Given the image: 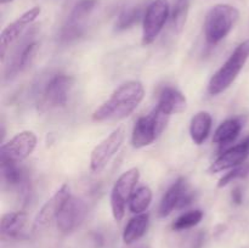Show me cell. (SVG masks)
Instances as JSON below:
<instances>
[{
    "mask_svg": "<svg viewBox=\"0 0 249 248\" xmlns=\"http://www.w3.org/2000/svg\"><path fill=\"white\" fill-rule=\"evenodd\" d=\"M145 97V88L139 80H129L117 88L109 99L92 113L94 122L121 121L130 116Z\"/></svg>",
    "mask_w": 249,
    "mask_h": 248,
    "instance_id": "cell-1",
    "label": "cell"
},
{
    "mask_svg": "<svg viewBox=\"0 0 249 248\" xmlns=\"http://www.w3.org/2000/svg\"><path fill=\"white\" fill-rule=\"evenodd\" d=\"M240 19V11L229 4H216L204 19V36L209 45H216L229 35Z\"/></svg>",
    "mask_w": 249,
    "mask_h": 248,
    "instance_id": "cell-2",
    "label": "cell"
},
{
    "mask_svg": "<svg viewBox=\"0 0 249 248\" xmlns=\"http://www.w3.org/2000/svg\"><path fill=\"white\" fill-rule=\"evenodd\" d=\"M249 58V39L241 43L233 50L226 62L216 71L211 78L208 84V92L212 96L221 94L225 91L236 80L241 71L245 67Z\"/></svg>",
    "mask_w": 249,
    "mask_h": 248,
    "instance_id": "cell-3",
    "label": "cell"
},
{
    "mask_svg": "<svg viewBox=\"0 0 249 248\" xmlns=\"http://www.w3.org/2000/svg\"><path fill=\"white\" fill-rule=\"evenodd\" d=\"M169 117L156 107L150 114L140 117L134 126L131 143L135 148H142L151 145L167 126Z\"/></svg>",
    "mask_w": 249,
    "mask_h": 248,
    "instance_id": "cell-4",
    "label": "cell"
},
{
    "mask_svg": "<svg viewBox=\"0 0 249 248\" xmlns=\"http://www.w3.org/2000/svg\"><path fill=\"white\" fill-rule=\"evenodd\" d=\"M140 177L138 168H130L124 172L114 182L111 192V209L114 220L121 221L125 214L126 202L135 191V186Z\"/></svg>",
    "mask_w": 249,
    "mask_h": 248,
    "instance_id": "cell-5",
    "label": "cell"
},
{
    "mask_svg": "<svg viewBox=\"0 0 249 248\" xmlns=\"http://www.w3.org/2000/svg\"><path fill=\"white\" fill-rule=\"evenodd\" d=\"M125 128L123 125L114 129L105 140L95 146L90 156V169L92 173H101L112 158L118 153L125 140Z\"/></svg>",
    "mask_w": 249,
    "mask_h": 248,
    "instance_id": "cell-6",
    "label": "cell"
},
{
    "mask_svg": "<svg viewBox=\"0 0 249 248\" xmlns=\"http://www.w3.org/2000/svg\"><path fill=\"white\" fill-rule=\"evenodd\" d=\"M170 15L168 0H153L146 9L142 22V44L150 45L162 32Z\"/></svg>",
    "mask_w": 249,
    "mask_h": 248,
    "instance_id": "cell-7",
    "label": "cell"
},
{
    "mask_svg": "<svg viewBox=\"0 0 249 248\" xmlns=\"http://www.w3.org/2000/svg\"><path fill=\"white\" fill-rule=\"evenodd\" d=\"M36 142L38 139L33 131L24 130L16 134L7 142L2 143L0 150V162L10 160L18 163L19 160H23L36 150Z\"/></svg>",
    "mask_w": 249,
    "mask_h": 248,
    "instance_id": "cell-8",
    "label": "cell"
},
{
    "mask_svg": "<svg viewBox=\"0 0 249 248\" xmlns=\"http://www.w3.org/2000/svg\"><path fill=\"white\" fill-rule=\"evenodd\" d=\"M192 201H194V194L187 187L186 180L180 177L164 194L158 208V214L160 218H165L174 209L185 208L191 204Z\"/></svg>",
    "mask_w": 249,
    "mask_h": 248,
    "instance_id": "cell-9",
    "label": "cell"
},
{
    "mask_svg": "<svg viewBox=\"0 0 249 248\" xmlns=\"http://www.w3.org/2000/svg\"><path fill=\"white\" fill-rule=\"evenodd\" d=\"M73 84L74 79L71 75H53L44 88L43 104L46 107H63L67 104Z\"/></svg>",
    "mask_w": 249,
    "mask_h": 248,
    "instance_id": "cell-10",
    "label": "cell"
},
{
    "mask_svg": "<svg viewBox=\"0 0 249 248\" xmlns=\"http://www.w3.org/2000/svg\"><path fill=\"white\" fill-rule=\"evenodd\" d=\"M40 12L41 9L39 6L32 7V9H29L28 11L22 14L18 18L15 19L14 22L7 24L2 29L1 34H0V56H1V61H4L9 46L22 35L24 29L29 24H32L36 21V17H39V15H40Z\"/></svg>",
    "mask_w": 249,
    "mask_h": 248,
    "instance_id": "cell-11",
    "label": "cell"
},
{
    "mask_svg": "<svg viewBox=\"0 0 249 248\" xmlns=\"http://www.w3.org/2000/svg\"><path fill=\"white\" fill-rule=\"evenodd\" d=\"M85 214H87V207L84 202L77 197L70 196L56 219L58 230L63 233L72 232L84 220Z\"/></svg>",
    "mask_w": 249,
    "mask_h": 248,
    "instance_id": "cell-12",
    "label": "cell"
},
{
    "mask_svg": "<svg viewBox=\"0 0 249 248\" xmlns=\"http://www.w3.org/2000/svg\"><path fill=\"white\" fill-rule=\"evenodd\" d=\"M249 156V136L246 138L238 145L230 147L229 150H226L225 152L221 153L214 163H212V165L209 167L208 172L211 174L214 173L223 172V170L228 169H233L236 167H240V165L245 164L246 159Z\"/></svg>",
    "mask_w": 249,
    "mask_h": 248,
    "instance_id": "cell-13",
    "label": "cell"
},
{
    "mask_svg": "<svg viewBox=\"0 0 249 248\" xmlns=\"http://www.w3.org/2000/svg\"><path fill=\"white\" fill-rule=\"evenodd\" d=\"M70 186L67 184H63L48 201L44 203L39 213L36 214V228H43L50 224L53 219H57L58 214L62 211L63 206L70 198Z\"/></svg>",
    "mask_w": 249,
    "mask_h": 248,
    "instance_id": "cell-14",
    "label": "cell"
},
{
    "mask_svg": "<svg viewBox=\"0 0 249 248\" xmlns=\"http://www.w3.org/2000/svg\"><path fill=\"white\" fill-rule=\"evenodd\" d=\"M157 107L168 116L182 113L187 107V100L178 89L173 87H165L160 91Z\"/></svg>",
    "mask_w": 249,
    "mask_h": 248,
    "instance_id": "cell-15",
    "label": "cell"
},
{
    "mask_svg": "<svg viewBox=\"0 0 249 248\" xmlns=\"http://www.w3.org/2000/svg\"><path fill=\"white\" fill-rule=\"evenodd\" d=\"M27 214L24 212H10L4 214L0 221L1 235L9 238H19L27 225Z\"/></svg>",
    "mask_w": 249,
    "mask_h": 248,
    "instance_id": "cell-16",
    "label": "cell"
},
{
    "mask_svg": "<svg viewBox=\"0 0 249 248\" xmlns=\"http://www.w3.org/2000/svg\"><path fill=\"white\" fill-rule=\"evenodd\" d=\"M212 116L206 111L195 114L190 123V135L196 145H202L208 138L212 129Z\"/></svg>",
    "mask_w": 249,
    "mask_h": 248,
    "instance_id": "cell-17",
    "label": "cell"
},
{
    "mask_svg": "<svg viewBox=\"0 0 249 248\" xmlns=\"http://www.w3.org/2000/svg\"><path fill=\"white\" fill-rule=\"evenodd\" d=\"M150 225V215L146 213L136 214L134 218L126 224L125 229L123 231V242L125 245H131L140 240L147 231Z\"/></svg>",
    "mask_w": 249,
    "mask_h": 248,
    "instance_id": "cell-18",
    "label": "cell"
},
{
    "mask_svg": "<svg viewBox=\"0 0 249 248\" xmlns=\"http://www.w3.org/2000/svg\"><path fill=\"white\" fill-rule=\"evenodd\" d=\"M242 122L238 118L226 119L216 128L213 136V142L220 146L229 145L237 139L241 130H242Z\"/></svg>",
    "mask_w": 249,
    "mask_h": 248,
    "instance_id": "cell-19",
    "label": "cell"
},
{
    "mask_svg": "<svg viewBox=\"0 0 249 248\" xmlns=\"http://www.w3.org/2000/svg\"><path fill=\"white\" fill-rule=\"evenodd\" d=\"M39 50V44L36 41H31L27 45H24L22 48L21 53L14 58V65L9 68V73H7L6 77L9 78L10 75H14L16 73L21 72V71L26 70L29 65L32 63V61L34 60V57L36 56Z\"/></svg>",
    "mask_w": 249,
    "mask_h": 248,
    "instance_id": "cell-20",
    "label": "cell"
},
{
    "mask_svg": "<svg viewBox=\"0 0 249 248\" xmlns=\"http://www.w3.org/2000/svg\"><path fill=\"white\" fill-rule=\"evenodd\" d=\"M152 202V191L148 186H140L136 189L129 199V209L134 214H141L147 211Z\"/></svg>",
    "mask_w": 249,
    "mask_h": 248,
    "instance_id": "cell-21",
    "label": "cell"
},
{
    "mask_svg": "<svg viewBox=\"0 0 249 248\" xmlns=\"http://www.w3.org/2000/svg\"><path fill=\"white\" fill-rule=\"evenodd\" d=\"M99 0H79L74 7L71 11L70 17L67 19V23L71 24H80L83 26L84 19L94 11Z\"/></svg>",
    "mask_w": 249,
    "mask_h": 248,
    "instance_id": "cell-22",
    "label": "cell"
},
{
    "mask_svg": "<svg viewBox=\"0 0 249 248\" xmlns=\"http://www.w3.org/2000/svg\"><path fill=\"white\" fill-rule=\"evenodd\" d=\"M190 10V0H177L172 11V26L177 33L184 29Z\"/></svg>",
    "mask_w": 249,
    "mask_h": 248,
    "instance_id": "cell-23",
    "label": "cell"
},
{
    "mask_svg": "<svg viewBox=\"0 0 249 248\" xmlns=\"http://www.w3.org/2000/svg\"><path fill=\"white\" fill-rule=\"evenodd\" d=\"M203 212L199 211V209H195V211H190L187 213H184L173 223V230L182 231L194 228V226L198 225L201 223L202 219H203Z\"/></svg>",
    "mask_w": 249,
    "mask_h": 248,
    "instance_id": "cell-24",
    "label": "cell"
},
{
    "mask_svg": "<svg viewBox=\"0 0 249 248\" xmlns=\"http://www.w3.org/2000/svg\"><path fill=\"white\" fill-rule=\"evenodd\" d=\"M141 15H142V9L140 6L129 7V9L124 10L117 18L116 31H125V29L133 27L141 18Z\"/></svg>",
    "mask_w": 249,
    "mask_h": 248,
    "instance_id": "cell-25",
    "label": "cell"
},
{
    "mask_svg": "<svg viewBox=\"0 0 249 248\" xmlns=\"http://www.w3.org/2000/svg\"><path fill=\"white\" fill-rule=\"evenodd\" d=\"M1 163V173L2 177L5 181L12 186H17V185L22 184L24 180L23 170L17 165L16 162H0Z\"/></svg>",
    "mask_w": 249,
    "mask_h": 248,
    "instance_id": "cell-26",
    "label": "cell"
},
{
    "mask_svg": "<svg viewBox=\"0 0 249 248\" xmlns=\"http://www.w3.org/2000/svg\"><path fill=\"white\" fill-rule=\"evenodd\" d=\"M249 174V164H242L240 167H236L233 169H231L230 172L226 173L218 182V187H224L226 185H229L230 182L235 181V180L241 179V177H247Z\"/></svg>",
    "mask_w": 249,
    "mask_h": 248,
    "instance_id": "cell-27",
    "label": "cell"
},
{
    "mask_svg": "<svg viewBox=\"0 0 249 248\" xmlns=\"http://www.w3.org/2000/svg\"><path fill=\"white\" fill-rule=\"evenodd\" d=\"M231 197H232L233 203L240 206L243 201V194H242V190H241V187H238V186L235 187L232 191V195H231Z\"/></svg>",
    "mask_w": 249,
    "mask_h": 248,
    "instance_id": "cell-28",
    "label": "cell"
},
{
    "mask_svg": "<svg viewBox=\"0 0 249 248\" xmlns=\"http://www.w3.org/2000/svg\"><path fill=\"white\" fill-rule=\"evenodd\" d=\"M11 1H14V0H0L1 4H7V2H11Z\"/></svg>",
    "mask_w": 249,
    "mask_h": 248,
    "instance_id": "cell-29",
    "label": "cell"
}]
</instances>
